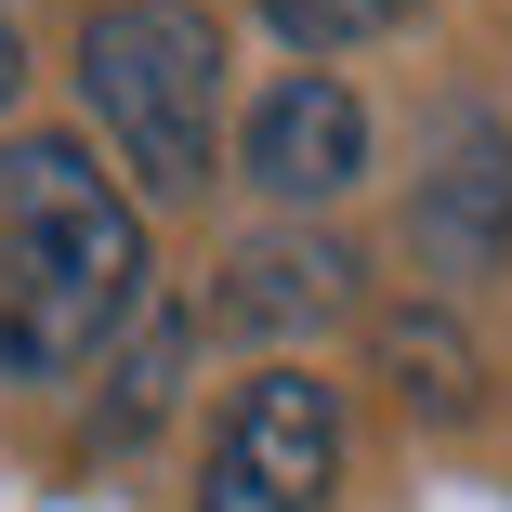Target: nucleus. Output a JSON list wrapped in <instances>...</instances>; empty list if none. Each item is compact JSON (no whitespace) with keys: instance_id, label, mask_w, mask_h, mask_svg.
Returning <instances> with one entry per match:
<instances>
[{"instance_id":"nucleus-6","label":"nucleus","mask_w":512,"mask_h":512,"mask_svg":"<svg viewBox=\"0 0 512 512\" xmlns=\"http://www.w3.org/2000/svg\"><path fill=\"white\" fill-rule=\"evenodd\" d=\"M211 316H224L237 342L329 329V316H355V250H342V237H263V250H237V263H224Z\"/></svg>"},{"instance_id":"nucleus-5","label":"nucleus","mask_w":512,"mask_h":512,"mask_svg":"<svg viewBox=\"0 0 512 512\" xmlns=\"http://www.w3.org/2000/svg\"><path fill=\"white\" fill-rule=\"evenodd\" d=\"M237 158H250V184L276 197V211H329V197H355V171H368V106H355V79L289 66L263 106H250Z\"/></svg>"},{"instance_id":"nucleus-8","label":"nucleus","mask_w":512,"mask_h":512,"mask_svg":"<svg viewBox=\"0 0 512 512\" xmlns=\"http://www.w3.org/2000/svg\"><path fill=\"white\" fill-rule=\"evenodd\" d=\"M394 368H407L421 407H473V342L434 329V316H394Z\"/></svg>"},{"instance_id":"nucleus-4","label":"nucleus","mask_w":512,"mask_h":512,"mask_svg":"<svg viewBox=\"0 0 512 512\" xmlns=\"http://www.w3.org/2000/svg\"><path fill=\"white\" fill-rule=\"evenodd\" d=\"M407 250H421L434 289H473V276L512 263V132H499V106L434 119V171H421V211H407Z\"/></svg>"},{"instance_id":"nucleus-3","label":"nucleus","mask_w":512,"mask_h":512,"mask_svg":"<svg viewBox=\"0 0 512 512\" xmlns=\"http://www.w3.org/2000/svg\"><path fill=\"white\" fill-rule=\"evenodd\" d=\"M342 486V394L316 368H250L211 421L197 512H329Z\"/></svg>"},{"instance_id":"nucleus-1","label":"nucleus","mask_w":512,"mask_h":512,"mask_svg":"<svg viewBox=\"0 0 512 512\" xmlns=\"http://www.w3.org/2000/svg\"><path fill=\"white\" fill-rule=\"evenodd\" d=\"M145 211L92 145H0V381H66L145 316Z\"/></svg>"},{"instance_id":"nucleus-2","label":"nucleus","mask_w":512,"mask_h":512,"mask_svg":"<svg viewBox=\"0 0 512 512\" xmlns=\"http://www.w3.org/2000/svg\"><path fill=\"white\" fill-rule=\"evenodd\" d=\"M79 106L145 197H197L224 145V27L197 0H106L79 27Z\"/></svg>"},{"instance_id":"nucleus-9","label":"nucleus","mask_w":512,"mask_h":512,"mask_svg":"<svg viewBox=\"0 0 512 512\" xmlns=\"http://www.w3.org/2000/svg\"><path fill=\"white\" fill-rule=\"evenodd\" d=\"M14 79H27V40H14V14H0V106H14Z\"/></svg>"},{"instance_id":"nucleus-7","label":"nucleus","mask_w":512,"mask_h":512,"mask_svg":"<svg viewBox=\"0 0 512 512\" xmlns=\"http://www.w3.org/2000/svg\"><path fill=\"white\" fill-rule=\"evenodd\" d=\"M250 14H263L276 40H302V53H355V40L407 27V14H421V0H250Z\"/></svg>"}]
</instances>
